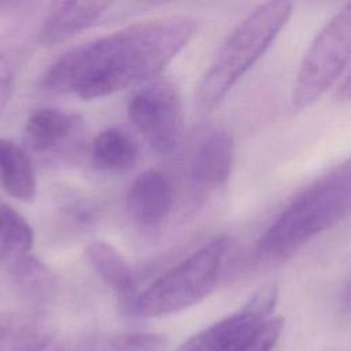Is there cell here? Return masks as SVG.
<instances>
[{
  "instance_id": "6da1fadb",
  "label": "cell",
  "mask_w": 351,
  "mask_h": 351,
  "mask_svg": "<svg viewBox=\"0 0 351 351\" xmlns=\"http://www.w3.org/2000/svg\"><path fill=\"white\" fill-rule=\"evenodd\" d=\"M195 32L196 21L188 16L133 23L63 53L48 67L41 86L52 95L90 100L151 81Z\"/></svg>"
},
{
  "instance_id": "7a4b0ae2",
  "label": "cell",
  "mask_w": 351,
  "mask_h": 351,
  "mask_svg": "<svg viewBox=\"0 0 351 351\" xmlns=\"http://www.w3.org/2000/svg\"><path fill=\"white\" fill-rule=\"evenodd\" d=\"M351 166L346 160L302 191L258 241L270 261L287 259L306 243L340 222L350 210Z\"/></svg>"
},
{
  "instance_id": "3957f363",
  "label": "cell",
  "mask_w": 351,
  "mask_h": 351,
  "mask_svg": "<svg viewBox=\"0 0 351 351\" xmlns=\"http://www.w3.org/2000/svg\"><path fill=\"white\" fill-rule=\"evenodd\" d=\"M292 8V3L284 0L263 3L233 29L196 86L195 99L202 110L217 107L263 56L287 25Z\"/></svg>"
},
{
  "instance_id": "277c9868",
  "label": "cell",
  "mask_w": 351,
  "mask_h": 351,
  "mask_svg": "<svg viewBox=\"0 0 351 351\" xmlns=\"http://www.w3.org/2000/svg\"><path fill=\"white\" fill-rule=\"evenodd\" d=\"M228 250L225 236L206 243L137 295L132 310L141 317H162L199 303L215 288Z\"/></svg>"
},
{
  "instance_id": "5b68a950",
  "label": "cell",
  "mask_w": 351,
  "mask_h": 351,
  "mask_svg": "<svg viewBox=\"0 0 351 351\" xmlns=\"http://www.w3.org/2000/svg\"><path fill=\"white\" fill-rule=\"evenodd\" d=\"M351 48V1L322 26L308 47L292 92L295 108L314 104L343 74L350 62Z\"/></svg>"
},
{
  "instance_id": "8992f818",
  "label": "cell",
  "mask_w": 351,
  "mask_h": 351,
  "mask_svg": "<svg viewBox=\"0 0 351 351\" xmlns=\"http://www.w3.org/2000/svg\"><path fill=\"white\" fill-rule=\"evenodd\" d=\"M128 115L145 141L160 154L173 152L184 134V107L177 86L166 78L144 82L129 99Z\"/></svg>"
},
{
  "instance_id": "52a82bcc",
  "label": "cell",
  "mask_w": 351,
  "mask_h": 351,
  "mask_svg": "<svg viewBox=\"0 0 351 351\" xmlns=\"http://www.w3.org/2000/svg\"><path fill=\"white\" fill-rule=\"evenodd\" d=\"M277 298L276 284L262 285L239 311L193 335L177 351H234L271 317Z\"/></svg>"
},
{
  "instance_id": "ba28073f",
  "label": "cell",
  "mask_w": 351,
  "mask_h": 351,
  "mask_svg": "<svg viewBox=\"0 0 351 351\" xmlns=\"http://www.w3.org/2000/svg\"><path fill=\"white\" fill-rule=\"evenodd\" d=\"M233 163L232 136L214 128L199 138L191 155L189 177L197 193H211L225 186Z\"/></svg>"
},
{
  "instance_id": "9c48e42d",
  "label": "cell",
  "mask_w": 351,
  "mask_h": 351,
  "mask_svg": "<svg viewBox=\"0 0 351 351\" xmlns=\"http://www.w3.org/2000/svg\"><path fill=\"white\" fill-rule=\"evenodd\" d=\"M173 206V186L169 178L158 170L138 174L126 193V210L130 218L141 226L160 225Z\"/></svg>"
},
{
  "instance_id": "30bf717a",
  "label": "cell",
  "mask_w": 351,
  "mask_h": 351,
  "mask_svg": "<svg viewBox=\"0 0 351 351\" xmlns=\"http://www.w3.org/2000/svg\"><path fill=\"white\" fill-rule=\"evenodd\" d=\"M111 5L104 1L53 3L40 32V40L53 45L96 26L110 14Z\"/></svg>"
},
{
  "instance_id": "8fae6325",
  "label": "cell",
  "mask_w": 351,
  "mask_h": 351,
  "mask_svg": "<svg viewBox=\"0 0 351 351\" xmlns=\"http://www.w3.org/2000/svg\"><path fill=\"white\" fill-rule=\"evenodd\" d=\"M81 128L80 117L58 108H41L26 121L25 138L34 151L55 149Z\"/></svg>"
},
{
  "instance_id": "7c38bea8",
  "label": "cell",
  "mask_w": 351,
  "mask_h": 351,
  "mask_svg": "<svg viewBox=\"0 0 351 351\" xmlns=\"http://www.w3.org/2000/svg\"><path fill=\"white\" fill-rule=\"evenodd\" d=\"M0 185L16 200L30 203L36 197L37 181L30 158L21 145L1 137Z\"/></svg>"
},
{
  "instance_id": "4fadbf2b",
  "label": "cell",
  "mask_w": 351,
  "mask_h": 351,
  "mask_svg": "<svg viewBox=\"0 0 351 351\" xmlns=\"http://www.w3.org/2000/svg\"><path fill=\"white\" fill-rule=\"evenodd\" d=\"M85 258L95 273L122 299L134 300L136 278L128 262L115 247L106 241H93L85 248Z\"/></svg>"
},
{
  "instance_id": "5bb4252c",
  "label": "cell",
  "mask_w": 351,
  "mask_h": 351,
  "mask_svg": "<svg viewBox=\"0 0 351 351\" xmlns=\"http://www.w3.org/2000/svg\"><path fill=\"white\" fill-rule=\"evenodd\" d=\"M11 351H107V337H56L38 322H22Z\"/></svg>"
},
{
  "instance_id": "9a60e30c",
  "label": "cell",
  "mask_w": 351,
  "mask_h": 351,
  "mask_svg": "<svg viewBox=\"0 0 351 351\" xmlns=\"http://www.w3.org/2000/svg\"><path fill=\"white\" fill-rule=\"evenodd\" d=\"M137 147L123 130L110 128L100 132L90 147L92 163L97 170L123 171L137 160Z\"/></svg>"
},
{
  "instance_id": "2e32d148",
  "label": "cell",
  "mask_w": 351,
  "mask_h": 351,
  "mask_svg": "<svg viewBox=\"0 0 351 351\" xmlns=\"http://www.w3.org/2000/svg\"><path fill=\"white\" fill-rule=\"evenodd\" d=\"M33 229L14 207L0 203V263L7 269L29 255L33 247Z\"/></svg>"
},
{
  "instance_id": "e0dca14e",
  "label": "cell",
  "mask_w": 351,
  "mask_h": 351,
  "mask_svg": "<svg viewBox=\"0 0 351 351\" xmlns=\"http://www.w3.org/2000/svg\"><path fill=\"white\" fill-rule=\"evenodd\" d=\"M14 284L26 298L41 302L51 296L55 280L52 273L36 258L27 255L8 267Z\"/></svg>"
},
{
  "instance_id": "ac0fdd59",
  "label": "cell",
  "mask_w": 351,
  "mask_h": 351,
  "mask_svg": "<svg viewBox=\"0 0 351 351\" xmlns=\"http://www.w3.org/2000/svg\"><path fill=\"white\" fill-rule=\"evenodd\" d=\"M167 339L158 333H123L108 337L110 351H165Z\"/></svg>"
},
{
  "instance_id": "d6986e66",
  "label": "cell",
  "mask_w": 351,
  "mask_h": 351,
  "mask_svg": "<svg viewBox=\"0 0 351 351\" xmlns=\"http://www.w3.org/2000/svg\"><path fill=\"white\" fill-rule=\"evenodd\" d=\"M282 328L284 319L271 315L234 351H271L281 336Z\"/></svg>"
},
{
  "instance_id": "ffe728a7",
  "label": "cell",
  "mask_w": 351,
  "mask_h": 351,
  "mask_svg": "<svg viewBox=\"0 0 351 351\" xmlns=\"http://www.w3.org/2000/svg\"><path fill=\"white\" fill-rule=\"evenodd\" d=\"M14 88V66L8 52L0 47V112L7 106Z\"/></svg>"
},
{
  "instance_id": "44dd1931",
  "label": "cell",
  "mask_w": 351,
  "mask_h": 351,
  "mask_svg": "<svg viewBox=\"0 0 351 351\" xmlns=\"http://www.w3.org/2000/svg\"><path fill=\"white\" fill-rule=\"evenodd\" d=\"M21 324H15L12 319L10 318H4L0 317V351L5 350V344L10 341H12L18 328Z\"/></svg>"
},
{
  "instance_id": "7402d4cb",
  "label": "cell",
  "mask_w": 351,
  "mask_h": 351,
  "mask_svg": "<svg viewBox=\"0 0 351 351\" xmlns=\"http://www.w3.org/2000/svg\"><path fill=\"white\" fill-rule=\"evenodd\" d=\"M348 97H350V80H348V77H346L344 81L340 82V86L337 89V99L348 100Z\"/></svg>"
}]
</instances>
